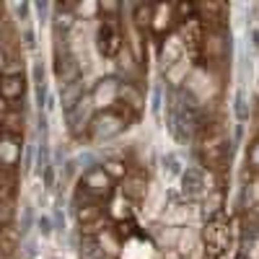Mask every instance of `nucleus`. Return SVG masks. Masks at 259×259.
<instances>
[{"label":"nucleus","mask_w":259,"mask_h":259,"mask_svg":"<svg viewBox=\"0 0 259 259\" xmlns=\"http://www.w3.org/2000/svg\"><path fill=\"white\" fill-rule=\"evenodd\" d=\"M236 259H246V256H236Z\"/></svg>","instance_id":"obj_25"},{"label":"nucleus","mask_w":259,"mask_h":259,"mask_svg":"<svg viewBox=\"0 0 259 259\" xmlns=\"http://www.w3.org/2000/svg\"><path fill=\"white\" fill-rule=\"evenodd\" d=\"M153 13H156V21H153L156 31H163L168 26V18H171V6H156Z\"/></svg>","instance_id":"obj_13"},{"label":"nucleus","mask_w":259,"mask_h":259,"mask_svg":"<svg viewBox=\"0 0 259 259\" xmlns=\"http://www.w3.org/2000/svg\"><path fill=\"white\" fill-rule=\"evenodd\" d=\"M117 96H119V83L114 78H104V80H99V85L91 91V106H96V109L109 106V104H114Z\"/></svg>","instance_id":"obj_2"},{"label":"nucleus","mask_w":259,"mask_h":259,"mask_svg":"<svg viewBox=\"0 0 259 259\" xmlns=\"http://www.w3.org/2000/svg\"><path fill=\"white\" fill-rule=\"evenodd\" d=\"M109 184H112V179L104 174V168H89L83 174V189L91 194H106Z\"/></svg>","instance_id":"obj_6"},{"label":"nucleus","mask_w":259,"mask_h":259,"mask_svg":"<svg viewBox=\"0 0 259 259\" xmlns=\"http://www.w3.org/2000/svg\"><path fill=\"white\" fill-rule=\"evenodd\" d=\"M21 94H24V75L11 73V75H6L3 80H0V96H3V99L13 101V99H18Z\"/></svg>","instance_id":"obj_7"},{"label":"nucleus","mask_w":259,"mask_h":259,"mask_svg":"<svg viewBox=\"0 0 259 259\" xmlns=\"http://www.w3.org/2000/svg\"><path fill=\"white\" fill-rule=\"evenodd\" d=\"M187 89L197 96L200 101H207V99H212V94H215V80H212L205 70H194V73L189 75V80H187Z\"/></svg>","instance_id":"obj_3"},{"label":"nucleus","mask_w":259,"mask_h":259,"mask_svg":"<svg viewBox=\"0 0 259 259\" xmlns=\"http://www.w3.org/2000/svg\"><path fill=\"white\" fill-rule=\"evenodd\" d=\"M150 114L161 117V89L153 91V99H150Z\"/></svg>","instance_id":"obj_18"},{"label":"nucleus","mask_w":259,"mask_h":259,"mask_svg":"<svg viewBox=\"0 0 259 259\" xmlns=\"http://www.w3.org/2000/svg\"><path fill=\"white\" fill-rule=\"evenodd\" d=\"M249 163H251L254 168H259V143H254L251 150H249Z\"/></svg>","instance_id":"obj_20"},{"label":"nucleus","mask_w":259,"mask_h":259,"mask_svg":"<svg viewBox=\"0 0 259 259\" xmlns=\"http://www.w3.org/2000/svg\"><path fill=\"white\" fill-rule=\"evenodd\" d=\"M101 215V210L96 207V205H80L78 207V221L80 223H91V221H96Z\"/></svg>","instance_id":"obj_16"},{"label":"nucleus","mask_w":259,"mask_h":259,"mask_svg":"<svg viewBox=\"0 0 259 259\" xmlns=\"http://www.w3.org/2000/svg\"><path fill=\"white\" fill-rule=\"evenodd\" d=\"M233 114H236L239 122L249 119V99H246L244 89H236V94H233Z\"/></svg>","instance_id":"obj_11"},{"label":"nucleus","mask_w":259,"mask_h":259,"mask_svg":"<svg viewBox=\"0 0 259 259\" xmlns=\"http://www.w3.org/2000/svg\"><path fill=\"white\" fill-rule=\"evenodd\" d=\"M249 39H251V50L259 52V29H249Z\"/></svg>","instance_id":"obj_21"},{"label":"nucleus","mask_w":259,"mask_h":259,"mask_svg":"<svg viewBox=\"0 0 259 259\" xmlns=\"http://www.w3.org/2000/svg\"><path fill=\"white\" fill-rule=\"evenodd\" d=\"M187 70H189V60L182 57L177 65H171V68H168V80H171V83H179V80L187 75Z\"/></svg>","instance_id":"obj_14"},{"label":"nucleus","mask_w":259,"mask_h":259,"mask_svg":"<svg viewBox=\"0 0 259 259\" xmlns=\"http://www.w3.org/2000/svg\"><path fill=\"white\" fill-rule=\"evenodd\" d=\"M179 182H182V192L189 194V197H197V194L205 192V174H202V168L187 166Z\"/></svg>","instance_id":"obj_4"},{"label":"nucleus","mask_w":259,"mask_h":259,"mask_svg":"<svg viewBox=\"0 0 259 259\" xmlns=\"http://www.w3.org/2000/svg\"><path fill=\"white\" fill-rule=\"evenodd\" d=\"M31 221H34V210H31V207H26V210H24V223H21V231H24V233H29Z\"/></svg>","instance_id":"obj_19"},{"label":"nucleus","mask_w":259,"mask_h":259,"mask_svg":"<svg viewBox=\"0 0 259 259\" xmlns=\"http://www.w3.org/2000/svg\"><path fill=\"white\" fill-rule=\"evenodd\" d=\"M75 13H83V16H91L94 11H96V6H78V8H73Z\"/></svg>","instance_id":"obj_22"},{"label":"nucleus","mask_w":259,"mask_h":259,"mask_svg":"<svg viewBox=\"0 0 259 259\" xmlns=\"http://www.w3.org/2000/svg\"><path fill=\"white\" fill-rule=\"evenodd\" d=\"M18 156H21V145L16 140H11V138L0 140V163H3V166H13L18 161Z\"/></svg>","instance_id":"obj_10"},{"label":"nucleus","mask_w":259,"mask_h":259,"mask_svg":"<svg viewBox=\"0 0 259 259\" xmlns=\"http://www.w3.org/2000/svg\"><path fill=\"white\" fill-rule=\"evenodd\" d=\"M104 174L109 177V179H122L127 174V168H124L122 161H106L104 163Z\"/></svg>","instance_id":"obj_15"},{"label":"nucleus","mask_w":259,"mask_h":259,"mask_svg":"<svg viewBox=\"0 0 259 259\" xmlns=\"http://www.w3.org/2000/svg\"><path fill=\"white\" fill-rule=\"evenodd\" d=\"M99 50L104 55H112L117 50V31L112 29V24H101L99 26Z\"/></svg>","instance_id":"obj_9"},{"label":"nucleus","mask_w":259,"mask_h":259,"mask_svg":"<svg viewBox=\"0 0 259 259\" xmlns=\"http://www.w3.org/2000/svg\"><path fill=\"white\" fill-rule=\"evenodd\" d=\"M122 130H124V119H122L119 114H112V112L99 114L96 119H91V138H94L96 143L117 138Z\"/></svg>","instance_id":"obj_1"},{"label":"nucleus","mask_w":259,"mask_h":259,"mask_svg":"<svg viewBox=\"0 0 259 259\" xmlns=\"http://www.w3.org/2000/svg\"><path fill=\"white\" fill-rule=\"evenodd\" d=\"M184 55V45L179 36H171L166 45H163V52H161V60H163V68H171V65H177Z\"/></svg>","instance_id":"obj_8"},{"label":"nucleus","mask_w":259,"mask_h":259,"mask_svg":"<svg viewBox=\"0 0 259 259\" xmlns=\"http://www.w3.org/2000/svg\"><path fill=\"white\" fill-rule=\"evenodd\" d=\"M101 11H109V13H114V11H119V6H114V3H104V6H101Z\"/></svg>","instance_id":"obj_23"},{"label":"nucleus","mask_w":259,"mask_h":259,"mask_svg":"<svg viewBox=\"0 0 259 259\" xmlns=\"http://www.w3.org/2000/svg\"><path fill=\"white\" fill-rule=\"evenodd\" d=\"M256 85H259V62H256Z\"/></svg>","instance_id":"obj_24"},{"label":"nucleus","mask_w":259,"mask_h":259,"mask_svg":"<svg viewBox=\"0 0 259 259\" xmlns=\"http://www.w3.org/2000/svg\"><path fill=\"white\" fill-rule=\"evenodd\" d=\"M182 174H184L182 158L174 153V150L163 153V156H161V177H163V182H166V184H174L177 179H182Z\"/></svg>","instance_id":"obj_5"},{"label":"nucleus","mask_w":259,"mask_h":259,"mask_svg":"<svg viewBox=\"0 0 259 259\" xmlns=\"http://www.w3.org/2000/svg\"><path fill=\"white\" fill-rule=\"evenodd\" d=\"M36 228H39V233L41 236H52V218H50V215H39V218H36Z\"/></svg>","instance_id":"obj_17"},{"label":"nucleus","mask_w":259,"mask_h":259,"mask_svg":"<svg viewBox=\"0 0 259 259\" xmlns=\"http://www.w3.org/2000/svg\"><path fill=\"white\" fill-rule=\"evenodd\" d=\"M145 212L148 215H156L161 207H163V192L161 189H150V194H148V197H145Z\"/></svg>","instance_id":"obj_12"}]
</instances>
